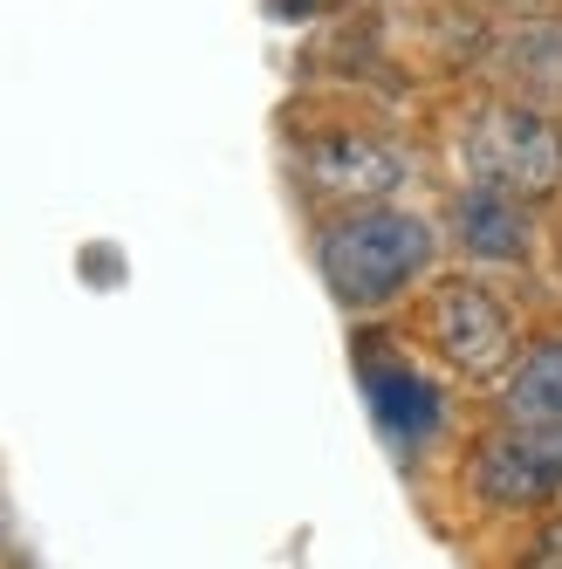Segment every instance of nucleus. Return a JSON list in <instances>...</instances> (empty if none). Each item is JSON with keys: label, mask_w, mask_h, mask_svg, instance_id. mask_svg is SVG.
<instances>
[{"label": "nucleus", "mask_w": 562, "mask_h": 569, "mask_svg": "<svg viewBox=\"0 0 562 569\" xmlns=\"http://www.w3.org/2000/svg\"><path fill=\"white\" fill-rule=\"evenodd\" d=\"M466 480L488 508H549L562 495V432L508 426L494 439H480Z\"/></svg>", "instance_id": "obj_4"}, {"label": "nucleus", "mask_w": 562, "mask_h": 569, "mask_svg": "<svg viewBox=\"0 0 562 569\" xmlns=\"http://www.w3.org/2000/svg\"><path fill=\"white\" fill-rule=\"evenodd\" d=\"M453 227L466 240V254H480V261H529V248H535L529 207L508 199V192H488V186H466L460 192Z\"/></svg>", "instance_id": "obj_6"}, {"label": "nucleus", "mask_w": 562, "mask_h": 569, "mask_svg": "<svg viewBox=\"0 0 562 569\" xmlns=\"http://www.w3.org/2000/svg\"><path fill=\"white\" fill-rule=\"evenodd\" d=\"M432 343L460 378H480V385L508 378L514 316H508V302L494 289H480V281H446V289L432 296Z\"/></svg>", "instance_id": "obj_3"}, {"label": "nucleus", "mask_w": 562, "mask_h": 569, "mask_svg": "<svg viewBox=\"0 0 562 569\" xmlns=\"http://www.w3.org/2000/svg\"><path fill=\"white\" fill-rule=\"evenodd\" d=\"M309 8H323V0H274V14H309Z\"/></svg>", "instance_id": "obj_9"}, {"label": "nucleus", "mask_w": 562, "mask_h": 569, "mask_svg": "<svg viewBox=\"0 0 562 569\" xmlns=\"http://www.w3.org/2000/svg\"><path fill=\"white\" fill-rule=\"evenodd\" d=\"M315 261H323L330 296L350 309H378L398 289H412L419 268H432V227L419 213L398 207H371L337 220L323 240H315Z\"/></svg>", "instance_id": "obj_1"}, {"label": "nucleus", "mask_w": 562, "mask_h": 569, "mask_svg": "<svg viewBox=\"0 0 562 569\" xmlns=\"http://www.w3.org/2000/svg\"><path fill=\"white\" fill-rule=\"evenodd\" d=\"M466 172L473 186H488V192H508V199H549L562 186V124L529 103H494V110H480L473 117V131H466Z\"/></svg>", "instance_id": "obj_2"}, {"label": "nucleus", "mask_w": 562, "mask_h": 569, "mask_svg": "<svg viewBox=\"0 0 562 569\" xmlns=\"http://www.w3.org/2000/svg\"><path fill=\"white\" fill-rule=\"evenodd\" d=\"M549 569H562V562H549Z\"/></svg>", "instance_id": "obj_11"}, {"label": "nucleus", "mask_w": 562, "mask_h": 569, "mask_svg": "<svg viewBox=\"0 0 562 569\" xmlns=\"http://www.w3.org/2000/svg\"><path fill=\"white\" fill-rule=\"evenodd\" d=\"M0 562H8V528H0Z\"/></svg>", "instance_id": "obj_10"}, {"label": "nucleus", "mask_w": 562, "mask_h": 569, "mask_svg": "<svg viewBox=\"0 0 562 569\" xmlns=\"http://www.w3.org/2000/svg\"><path fill=\"white\" fill-rule=\"evenodd\" d=\"M309 172L337 186V192H384L405 179V158L371 144V138H315L309 144Z\"/></svg>", "instance_id": "obj_8"}, {"label": "nucleus", "mask_w": 562, "mask_h": 569, "mask_svg": "<svg viewBox=\"0 0 562 569\" xmlns=\"http://www.w3.org/2000/svg\"><path fill=\"white\" fill-rule=\"evenodd\" d=\"M364 391H371V412L378 426L398 439V446H425L439 432V419H446V405H439V391L412 371V363H364Z\"/></svg>", "instance_id": "obj_5"}, {"label": "nucleus", "mask_w": 562, "mask_h": 569, "mask_svg": "<svg viewBox=\"0 0 562 569\" xmlns=\"http://www.w3.org/2000/svg\"><path fill=\"white\" fill-rule=\"evenodd\" d=\"M501 412H508V426L562 432V337H542V343H529V350L508 363Z\"/></svg>", "instance_id": "obj_7"}]
</instances>
